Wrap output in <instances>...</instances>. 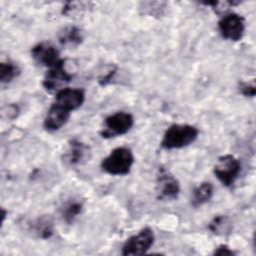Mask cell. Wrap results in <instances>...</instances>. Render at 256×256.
I'll list each match as a JSON object with an SVG mask.
<instances>
[{"mask_svg": "<svg viewBox=\"0 0 256 256\" xmlns=\"http://www.w3.org/2000/svg\"><path fill=\"white\" fill-rule=\"evenodd\" d=\"M85 100V93L79 88H62L56 92L55 103L70 112L81 107Z\"/></svg>", "mask_w": 256, "mask_h": 256, "instance_id": "30bf717a", "label": "cell"}, {"mask_svg": "<svg viewBox=\"0 0 256 256\" xmlns=\"http://www.w3.org/2000/svg\"><path fill=\"white\" fill-rule=\"evenodd\" d=\"M72 80V74H70L65 67V60L60 59L55 65L49 68L47 71L42 85L48 92H58L62 89V86L69 83Z\"/></svg>", "mask_w": 256, "mask_h": 256, "instance_id": "52a82bcc", "label": "cell"}, {"mask_svg": "<svg viewBox=\"0 0 256 256\" xmlns=\"http://www.w3.org/2000/svg\"><path fill=\"white\" fill-rule=\"evenodd\" d=\"M34 233L41 239H48L53 235L54 224L50 217L43 216L38 218L33 224Z\"/></svg>", "mask_w": 256, "mask_h": 256, "instance_id": "2e32d148", "label": "cell"}, {"mask_svg": "<svg viewBox=\"0 0 256 256\" xmlns=\"http://www.w3.org/2000/svg\"><path fill=\"white\" fill-rule=\"evenodd\" d=\"M20 73L18 66L10 61L0 64V81L1 83H10Z\"/></svg>", "mask_w": 256, "mask_h": 256, "instance_id": "e0dca14e", "label": "cell"}, {"mask_svg": "<svg viewBox=\"0 0 256 256\" xmlns=\"http://www.w3.org/2000/svg\"><path fill=\"white\" fill-rule=\"evenodd\" d=\"M89 158V148L78 140H71L64 155V160L69 165H77L85 162Z\"/></svg>", "mask_w": 256, "mask_h": 256, "instance_id": "7c38bea8", "label": "cell"}, {"mask_svg": "<svg viewBox=\"0 0 256 256\" xmlns=\"http://www.w3.org/2000/svg\"><path fill=\"white\" fill-rule=\"evenodd\" d=\"M209 229L215 234H223L224 231H229L228 219L224 216L215 217L209 224Z\"/></svg>", "mask_w": 256, "mask_h": 256, "instance_id": "ac0fdd59", "label": "cell"}, {"mask_svg": "<svg viewBox=\"0 0 256 256\" xmlns=\"http://www.w3.org/2000/svg\"><path fill=\"white\" fill-rule=\"evenodd\" d=\"M239 91L241 92V94H243L246 97H253L255 96V93H256L255 85L247 82H241L239 84Z\"/></svg>", "mask_w": 256, "mask_h": 256, "instance_id": "ffe728a7", "label": "cell"}, {"mask_svg": "<svg viewBox=\"0 0 256 256\" xmlns=\"http://www.w3.org/2000/svg\"><path fill=\"white\" fill-rule=\"evenodd\" d=\"M134 118L128 112H116L106 117L104 127L100 131L103 138L109 139L126 134L133 126Z\"/></svg>", "mask_w": 256, "mask_h": 256, "instance_id": "3957f363", "label": "cell"}, {"mask_svg": "<svg viewBox=\"0 0 256 256\" xmlns=\"http://www.w3.org/2000/svg\"><path fill=\"white\" fill-rule=\"evenodd\" d=\"M218 29L224 39L239 41L245 31L244 19L236 13L226 14L219 20Z\"/></svg>", "mask_w": 256, "mask_h": 256, "instance_id": "ba28073f", "label": "cell"}, {"mask_svg": "<svg viewBox=\"0 0 256 256\" xmlns=\"http://www.w3.org/2000/svg\"><path fill=\"white\" fill-rule=\"evenodd\" d=\"M32 58L36 63L46 67H52L59 60V51L49 42H41L31 49Z\"/></svg>", "mask_w": 256, "mask_h": 256, "instance_id": "9c48e42d", "label": "cell"}, {"mask_svg": "<svg viewBox=\"0 0 256 256\" xmlns=\"http://www.w3.org/2000/svg\"><path fill=\"white\" fill-rule=\"evenodd\" d=\"M157 198L163 201L174 200L180 193L178 180L164 167H159L156 176Z\"/></svg>", "mask_w": 256, "mask_h": 256, "instance_id": "8992f818", "label": "cell"}, {"mask_svg": "<svg viewBox=\"0 0 256 256\" xmlns=\"http://www.w3.org/2000/svg\"><path fill=\"white\" fill-rule=\"evenodd\" d=\"M213 171L217 179L224 186L229 187L238 178L241 171V164L233 155L227 154L218 158Z\"/></svg>", "mask_w": 256, "mask_h": 256, "instance_id": "277c9868", "label": "cell"}, {"mask_svg": "<svg viewBox=\"0 0 256 256\" xmlns=\"http://www.w3.org/2000/svg\"><path fill=\"white\" fill-rule=\"evenodd\" d=\"M199 130L189 124H173L163 135L161 146L164 149H180L192 144L198 137Z\"/></svg>", "mask_w": 256, "mask_h": 256, "instance_id": "6da1fadb", "label": "cell"}, {"mask_svg": "<svg viewBox=\"0 0 256 256\" xmlns=\"http://www.w3.org/2000/svg\"><path fill=\"white\" fill-rule=\"evenodd\" d=\"M154 243V233L152 229L146 227L139 233L129 237L122 247L121 254L124 256L129 255H143L152 247Z\"/></svg>", "mask_w": 256, "mask_h": 256, "instance_id": "5b68a950", "label": "cell"}, {"mask_svg": "<svg viewBox=\"0 0 256 256\" xmlns=\"http://www.w3.org/2000/svg\"><path fill=\"white\" fill-rule=\"evenodd\" d=\"M58 41L64 47H76L80 45L84 39L83 32L76 26H67L58 32Z\"/></svg>", "mask_w": 256, "mask_h": 256, "instance_id": "4fadbf2b", "label": "cell"}, {"mask_svg": "<svg viewBox=\"0 0 256 256\" xmlns=\"http://www.w3.org/2000/svg\"><path fill=\"white\" fill-rule=\"evenodd\" d=\"M213 196V186L210 182H202L192 192L191 204L197 208L207 203Z\"/></svg>", "mask_w": 256, "mask_h": 256, "instance_id": "5bb4252c", "label": "cell"}, {"mask_svg": "<svg viewBox=\"0 0 256 256\" xmlns=\"http://www.w3.org/2000/svg\"><path fill=\"white\" fill-rule=\"evenodd\" d=\"M71 112L56 103H54L48 110L43 126L48 132H55L61 129L69 120Z\"/></svg>", "mask_w": 256, "mask_h": 256, "instance_id": "8fae6325", "label": "cell"}, {"mask_svg": "<svg viewBox=\"0 0 256 256\" xmlns=\"http://www.w3.org/2000/svg\"><path fill=\"white\" fill-rule=\"evenodd\" d=\"M202 4L211 6L212 9L215 11L217 14H221L226 12L231 6L239 4V2L236 1H212V2H203Z\"/></svg>", "mask_w": 256, "mask_h": 256, "instance_id": "d6986e66", "label": "cell"}, {"mask_svg": "<svg viewBox=\"0 0 256 256\" xmlns=\"http://www.w3.org/2000/svg\"><path fill=\"white\" fill-rule=\"evenodd\" d=\"M83 204L79 200H69L61 207V216L67 224H72L75 219L80 215Z\"/></svg>", "mask_w": 256, "mask_h": 256, "instance_id": "9a60e30c", "label": "cell"}, {"mask_svg": "<svg viewBox=\"0 0 256 256\" xmlns=\"http://www.w3.org/2000/svg\"><path fill=\"white\" fill-rule=\"evenodd\" d=\"M233 254H234V252L227 245H220L214 251V255H220V256H223V255L231 256Z\"/></svg>", "mask_w": 256, "mask_h": 256, "instance_id": "44dd1931", "label": "cell"}, {"mask_svg": "<svg viewBox=\"0 0 256 256\" xmlns=\"http://www.w3.org/2000/svg\"><path fill=\"white\" fill-rule=\"evenodd\" d=\"M134 163V155L129 148L118 147L113 149L101 163L103 171L114 176H123L130 172Z\"/></svg>", "mask_w": 256, "mask_h": 256, "instance_id": "7a4b0ae2", "label": "cell"}]
</instances>
